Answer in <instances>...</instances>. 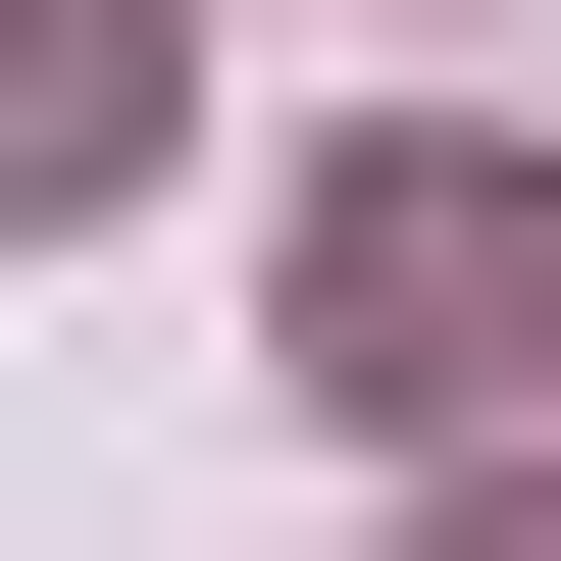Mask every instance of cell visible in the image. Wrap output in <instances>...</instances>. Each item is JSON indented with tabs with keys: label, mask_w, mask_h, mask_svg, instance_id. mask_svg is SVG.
<instances>
[{
	"label": "cell",
	"mask_w": 561,
	"mask_h": 561,
	"mask_svg": "<svg viewBox=\"0 0 561 561\" xmlns=\"http://www.w3.org/2000/svg\"><path fill=\"white\" fill-rule=\"evenodd\" d=\"M307 409H409V459L561 409V205L511 153H307Z\"/></svg>",
	"instance_id": "cell-1"
},
{
	"label": "cell",
	"mask_w": 561,
	"mask_h": 561,
	"mask_svg": "<svg viewBox=\"0 0 561 561\" xmlns=\"http://www.w3.org/2000/svg\"><path fill=\"white\" fill-rule=\"evenodd\" d=\"M153 103H205L153 0H0V205H153Z\"/></svg>",
	"instance_id": "cell-2"
},
{
	"label": "cell",
	"mask_w": 561,
	"mask_h": 561,
	"mask_svg": "<svg viewBox=\"0 0 561 561\" xmlns=\"http://www.w3.org/2000/svg\"><path fill=\"white\" fill-rule=\"evenodd\" d=\"M459 561H561V511H459Z\"/></svg>",
	"instance_id": "cell-3"
}]
</instances>
